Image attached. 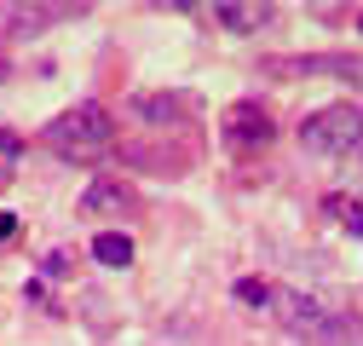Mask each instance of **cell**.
<instances>
[{"label":"cell","instance_id":"1","mask_svg":"<svg viewBox=\"0 0 363 346\" xmlns=\"http://www.w3.org/2000/svg\"><path fill=\"white\" fill-rule=\"evenodd\" d=\"M47 150H58L64 162H93L110 139H116V121H110V110L104 104H75V110H64V116H52L47 121Z\"/></svg>","mask_w":363,"mask_h":346},{"label":"cell","instance_id":"2","mask_svg":"<svg viewBox=\"0 0 363 346\" xmlns=\"http://www.w3.org/2000/svg\"><path fill=\"white\" fill-rule=\"evenodd\" d=\"M300 145L311 156H352L363 150V110L357 104H323L300 121Z\"/></svg>","mask_w":363,"mask_h":346},{"label":"cell","instance_id":"3","mask_svg":"<svg viewBox=\"0 0 363 346\" xmlns=\"http://www.w3.org/2000/svg\"><path fill=\"white\" fill-rule=\"evenodd\" d=\"M225 145L231 150H265L271 145V116L259 104H231L225 110Z\"/></svg>","mask_w":363,"mask_h":346},{"label":"cell","instance_id":"4","mask_svg":"<svg viewBox=\"0 0 363 346\" xmlns=\"http://www.w3.org/2000/svg\"><path fill=\"white\" fill-rule=\"evenodd\" d=\"M58 18H81V6H0V23L12 35H35V29H47Z\"/></svg>","mask_w":363,"mask_h":346},{"label":"cell","instance_id":"5","mask_svg":"<svg viewBox=\"0 0 363 346\" xmlns=\"http://www.w3.org/2000/svg\"><path fill=\"white\" fill-rule=\"evenodd\" d=\"M213 18H219L225 29L248 35V29H265V23H271V6H248V0H219V6H213Z\"/></svg>","mask_w":363,"mask_h":346},{"label":"cell","instance_id":"6","mask_svg":"<svg viewBox=\"0 0 363 346\" xmlns=\"http://www.w3.org/2000/svg\"><path fill=\"white\" fill-rule=\"evenodd\" d=\"M127 202H133V196H127L121 179H93V185H86V196H81L86 213H121Z\"/></svg>","mask_w":363,"mask_h":346},{"label":"cell","instance_id":"7","mask_svg":"<svg viewBox=\"0 0 363 346\" xmlns=\"http://www.w3.org/2000/svg\"><path fill=\"white\" fill-rule=\"evenodd\" d=\"M93 260H99V266H133V242H127L121 231H104V237L93 242Z\"/></svg>","mask_w":363,"mask_h":346},{"label":"cell","instance_id":"8","mask_svg":"<svg viewBox=\"0 0 363 346\" xmlns=\"http://www.w3.org/2000/svg\"><path fill=\"white\" fill-rule=\"evenodd\" d=\"M237 300H242V306H277V289H271V283H259V277H242L237 283Z\"/></svg>","mask_w":363,"mask_h":346},{"label":"cell","instance_id":"9","mask_svg":"<svg viewBox=\"0 0 363 346\" xmlns=\"http://www.w3.org/2000/svg\"><path fill=\"white\" fill-rule=\"evenodd\" d=\"M329 213H335L346 231H357V237H363V208H357L352 196H329Z\"/></svg>","mask_w":363,"mask_h":346},{"label":"cell","instance_id":"10","mask_svg":"<svg viewBox=\"0 0 363 346\" xmlns=\"http://www.w3.org/2000/svg\"><path fill=\"white\" fill-rule=\"evenodd\" d=\"M18 150H23V145H18L12 133H0V191L12 185V167H18Z\"/></svg>","mask_w":363,"mask_h":346},{"label":"cell","instance_id":"11","mask_svg":"<svg viewBox=\"0 0 363 346\" xmlns=\"http://www.w3.org/2000/svg\"><path fill=\"white\" fill-rule=\"evenodd\" d=\"M12 231H18V220H12V213H0V242H6Z\"/></svg>","mask_w":363,"mask_h":346},{"label":"cell","instance_id":"12","mask_svg":"<svg viewBox=\"0 0 363 346\" xmlns=\"http://www.w3.org/2000/svg\"><path fill=\"white\" fill-rule=\"evenodd\" d=\"M357 29H363V12H357Z\"/></svg>","mask_w":363,"mask_h":346}]
</instances>
